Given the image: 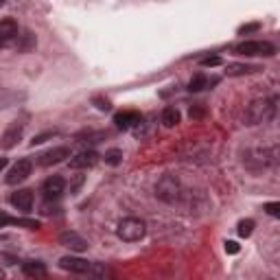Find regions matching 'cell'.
I'll use <instances>...</instances> for the list:
<instances>
[{
	"label": "cell",
	"mask_w": 280,
	"mask_h": 280,
	"mask_svg": "<svg viewBox=\"0 0 280 280\" xmlns=\"http://www.w3.org/2000/svg\"><path fill=\"white\" fill-rule=\"evenodd\" d=\"M7 167V158H0V171H3Z\"/></svg>",
	"instance_id": "28"
},
{
	"label": "cell",
	"mask_w": 280,
	"mask_h": 280,
	"mask_svg": "<svg viewBox=\"0 0 280 280\" xmlns=\"http://www.w3.org/2000/svg\"><path fill=\"white\" fill-rule=\"evenodd\" d=\"M105 162L112 164V167H116V164L123 162V151L121 149H110L108 153H105Z\"/></svg>",
	"instance_id": "20"
},
{
	"label": "cell",
	"mask_w": 280,
	"mask_h": 280,
	"mask_svg": "<svg viewBox=\"0 0 280 280\" xmlns=\"http://www.w3.org/2000/svg\"><path fill=\"white\" fill-rule=\"evenodd\" d=\"M116 234H118V238H123V241L134 243V241H140V238L147 234V226H145L143 219L127 217V219H123L121 224H118Z\"/></svg>",
	"instance_id": "2"
},
{
	"label": "cell",
	"mask_w": 280,
	"mask_h": 280,
	"mask_svg": "<svg viewBox=\"0 0 280 280\" xmlns=\"http://www.w3.org/2000/svg\"><path fill=\"white\" fill-rule=\"evenodd\" d=\"M96 103H98V105H96L98 110H110V108H112L110 101H98V98H96Z\"/></svg>",
	"instance_id": "26"
},
{
	"label": "cell",
	"mask_w": 280,
	"mask_h": 280,
	"mask_svg": "<svg viewBox=\"0 0 280 280\" xmlns=\"http://www.w3.org/2000/svg\"><path fill=\"white\" fill-rule=\"evenodd\" d=\"M20 138H22V125L20 123H11V125L7 127V131L3 134L0 145H3V149H11V147H15L20 143Z\"/></svg>",
	"instance_id": "10"
},
{
	"label": "cell",
	"mask_w": 280,
	"mask_h": 280,
	"mask_svg": "<svg viewBox=\"0 0 280 280\" xmlns=\"http://www.w3.org/2000/svg\"><path fill=\"white\" fill-rule=\"evenodd\" d=\"M199 64L206 66V68H215V66L221 64V57H217V55H212V57H204V59H202Z\"/></svg>",
	"instance_id": "21"
},
{
	"label": "cell",
	"mask_w": 280,
	"mask_h": 280,
	"mask_svg": "<svg viewBox=\"0 0 280 280\" xmlns=\"http://www.w3.org/2000/svg\"><path fill=\"white\" fill-rule=\"evenodd\" d=\"M162 123H164V127H175L177 123H179V112L175 108H164Z\"/></svg>",
	"instance_id": "16"
},
{
	"label": "cell",
	"mask_w": 280,
	"mask_h": 280,
	"mask_svg": "<svg viewBox=\"0 0 280 280\" xmlns=\"http://www.w3.org/2000/svg\"><path fill=\"white\" fill-rule=\"evenodd\" d=\"M254 70H258L256 66H245V64H232V66H228V75L230 77H236V75H248V72H254Z\"/></svg>",
	"instance_id": "17"
},
{
	"label": "cell",
	"mask_w": 280,
	"mask_h": 280,
	"mask_svg": "<svg viewBox=\"0 0 280 280\" xmlns=\"http://www.w3.org/2000/svg\"><path fill=\"white\" fill-rule=\"evenodd\" d=\"M11 204H13L18 210L27 212V210L33 208V193L27 191V188H22V191H15V193L11 195Z\"/></svg>",
	"instance_id": "13"
},
{
	"label": "cell",
	"mask_w": 280,
	"mask_h": 280,
	"mask_svg": "<svg viewBox=\"0 0 280 280\" xmlns=\"http://www.w3.org/2000/svg\"><path fill=\"white\" fill-rule=\"evenodd\" d=\"M55 134H57V131H46V134H39V136H35V138L31 140V143H33V145H42L46 138H53Z\"/></svg>",
	"instance_id": "23"
},
{
	"label": "cell",
	"mask_w": 280,
	"mask_h": 280,
	"mask_svg": "<svg viewBox=\"0 0 280 280\" xmlns=\"http://www.w3.org/2000/svg\"><path fill=\"white\" fill-rule=\"evenodd\" d=\"M66 158H70V149H68V147H55V149H51V151H46V153L39 155L37 162L42 164V167H51V164L64 162Z\"/></svg>",
	"instance_id": "6"
},
{
	"label": "cell",
	"mask_w": 280,
	"mask_h": 280,
	"mask_svg": "<svg viewBox=\"0 0 280 280\" xmlns=\"http://www.w3.org/2000/svg\"><path fill=\"white\" fill-rule=\"evenodd\" d=\"M206 86H208V79L204 75H195L191 79V84H188V90H191V92H199V90H204Z\"/></svg>",
	"instance_id": "18"
},
{
	"label": "cell",
	"mask_w": 280,
	"mask_h": 280,
	"mask_svg": "<svg viewBox=\"0 0 280 280\" xmlns=\"http://www.w3.org/2000/svg\"><path fill=\"white\" fill-rule=\"evenodd\" d=\"M250 31H258V24H248V27L238 29V33H250Z\"/></svg>",
	"instance_id": "25"
},
{
	"label": "cell",
	"mask_w": 280,
	"mask_h": 280,
	"mask_svg": "<svg viewBox=\"0 0 280 280\" xmlns=\"http://www.w3.org/2000/svg\"><path fill=\"white\" fill-rule=\"evenodd\" d=\"M155 195L164 204H175L179 199V195H182V184H179V179L175 175H164L160 177L158 186H155Z\"/></svg>",
	"instance_id": "3"
},
{
	"label": "cell",
	"mask_w": 280,
	"mask_h": 280,
	"mask_svg": "<svg viewBox=\"0 0 280 280\" xmlns=\"http://www.w3.org/2000/svg\"><path fill=\"white\" fill-rule=\"evenodd\" d=\"M59 267L66 271H72V274H88L90 271V263L77 256H64L59 261Z\"/></svg>",
	"instance_id": "9"
},
{
	"label": "cell",
	"mask_w": 280,
	"mask_h": 280,
	"mask_svg": "<svg viewBox=\"0 0 280 280\" xmlns=\"http://www.w3.org/2000/svg\"><path fill=\"white\" fill-rule=\"evenodd\" d=\"M22 271H24V276H29V278L46 276V267H44V263H39V261L24 263V265H22Z\"/></svg>",
	"instance_id": "15"
},
{
	"label": "cell",
	"mask_w": 280,
	"mask_h": 280,
	"mask_svg": "<svg viewBox=\"0 0 280 280\" xmlns=\"http://www.w3.org/2000/svg\"><path fill=\"white\" fill-rule=\"evenodd\" d=\"M252 232H254V221L252 219H243L241 224H238V236L248 238Z\"/></svg>",
	"instance_id": "19"
},
{
	"label": "cell",
	"mask_w": 280,
	"mask_h": 280,
	"mask_svg": "<svg viewBox=\"0 0 280 280\" xmlns=\"http://www.w3.org/2000/svg\"><path fill=\"white\" fill-rule=\"evenodd\" d=\"M59 243L66 245V248H70V250H75V252L88 250V241L81 234H77V232H64L59 236Z\"/></svg>",
	"instance_id": "11"
},
{
	"label": "cell",
	"mask_w": 280,
	"mask_h": 280,
	"mask_svg": "<svg viewBox=\"0 0 280 280\" xmlns=\"http://www.w3.org/2000/svg\"><path fill=\"white\" fill-rule=\"evenodd\" d=\"M0 5H3V0H0Z\"/></svg>",
	"instance_id": "29"
},
{
	"label": "cell",
	"mask_w": 280,
	"mask_h": 280,
	"mask_svg": "<svg viewBox=\"0 0 280 280\" xmlns=\"http://www.w3.org/2000/svg\"><path fill=\"white\" fill-rule=\"evenodd\" d=\"M11 221H13L11 217H7V215H0V228H3L5 224H11Z\"/></svg>",
	"instance_id": "27"
},
{
	"label": "cell",
	"mask_w": 280,
	"mask_h": 280,
	"mask_svg": "<svg viewBox=\"0 0 280 280\" xmlns=\"http://www.w3.org/2000/svg\"><path fill=\"white\" fill-rule=\"evenodd\" d=\"M15 37H18V24H15V20L7 18V20L0 22V46L9 44Z\"/></svg>",
	"instance_id": "12"
},
{
	"label": "cell",
	"mask_w": 280,
	"mask_h": 280,
	"mask_svg": "<svg viewBox=\"0 0 280 280\" xmlns=\"http://www.w3.org/2000/svg\"><path fill=\"white\" fill-rule=\"evenodd\" d=\"M114 123H116L118 129H129V127H134L136 123H140V114L138 112H118L116 116H114Z\"/></svg>",
	"instance_id": "14"
},
{
	"label": "cell",
	"mask_w": 280,
	"mask_h": 280,
	"mask_svg": "<svg viewBox=\"0 0 280 280\" xmlns=\"http://www.w3.org/2000/svg\"><path fill=\"white\" fill-rule=\"evenodd\" d=\"M31 171H33V162L31 160H27V158H22V160H18L11 167V171H9V175H7V184H11V186H15V184H20V182H24L29 175H31Z\"/></svg>",
	"instance_id": "5"
},
{
	"label": "cell",
	"mask_w": 280,
	"mask_h": 280,
	"mask_svg": "<svg viewBox=\"0 0 280 280\" xmlns=\"http://www.w3.org/2000/svg\"><path fill=\"white\" fill-rule=\"evenodd\" d=\"M276 116V96L269 98H256L248 105L245 110V125H261V123H269Z\"/></svg>",
	"instance_id": "1"
},
{
	"label": "cell",
	"mask_w": 280,
	"mask_h": 280,
	"mask_svg": "<svg viewBox=\"0 0 280 280\" xmlns=\"http://www.w3.org/2000/svg\"><path fill=\"white\" fill-rule=\"evenodd\" d=\"M64 188H66V182L59 177V175H53V177H48L44 186H42V191H44V197L46 199H57V197H62L64 193Z\"/></svg>",
	"instance_id": "8"
},
{
	"label": "cell",
	"mask_w": 280,
	"mask_h": 280,
	"mask_svg": "<svg viewBox=\"0 0 280 280\" xmlns=\"http://www.w3.org/2000/svg\"><path fill=\"white\" fill-rule=\"evenodd\" d=\"M96 162H98V153L96 151H81V153L75 155V158H70V169H77V171L92 169Z\"/></svg>",
	"instance_id": "7"
},
{
	"label": "cell",
	"mask_w": 280,
	"mask_h": 280,
	"mask_svg": "<svg viewBox=\"0 0 280 280\" xmlns=\"http://www.w3.org/2000/svg\"><path fill=\"white\" fill-rule=\"evenodd\" d=\"M226 252L228 254H236L238 252V243L236 241H226Z\"/></svg>",
	"instance_id": "24"
},
{
	"label": "cell",
	"mask_w": 280,
	"mask_h": 280,
	"mask_svg": "<svg viewBox=\"0 0 280 280\" xmlns=\"http://www.w3.org/2000/svg\"><path fill=\"white\" fill-rule=\"evenodd\" d=\"M236 55H245V57H271L276 55V46L271 42H263V39H248L234 46Z\"/></svg>",
	"instance_id": "4"
},
{
	"label": "cell",
	"mask_w": 280,
	"mask_h": 280,
	"mask_svg": "<svg viewBox=\"0 0 280 280\" xmlns=\"http://www.w3.org/2000/svg\"><path fill=\"white\" fill-rule=\"evenodd\" d=\"M265 210H267V215H271V217H278V215H280V204H278V202L265 204Z\"/></svg>",
	"instance_id": "22"
}]
</instances>
